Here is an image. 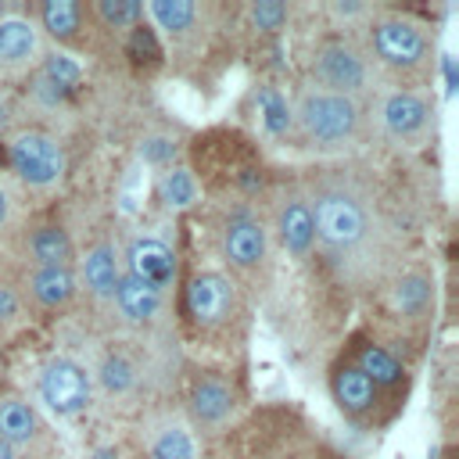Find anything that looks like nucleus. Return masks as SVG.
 <instances>
[{"label": "nucleus", "instance_id": "1", "mask_svg": "<svg viewBox=\"0 0 459 459\" xmlns=\"http://www.w3.org/2000/svg\"><path fill=\"white\" fill-rule=\"evenodd\" d=\"M308 208H312V226H316L319 244L337 262L369 251V244L377 237V212L362 190L330 183V186H319L316 204H308Z\"/></svg>", "mask_w": 459, "mask_h": 459}, {"label": "nucleus", "instance_id": "2", "mask_svg": "<svg viewBox=\"0 0 459 459\" xmlns=\"http://www.w3.org/2000/svg\"><path fill=\"white\" fill-rule=\"evenodd\" d=\"M301 133L316 147H341L355 140L359 133V104L355 97L330 93V90H308L294 111Z\"/></svg>", "mask_w": 459, "mask_h": 459}, {"label": "nucleus", "instance_id": "3", "mask_svg": "<svg viewBox=\"0 0 459 459\" xmlns=\"http://www.w3.org/2000/svg\"><path fill=\"white\" fill-rule=\"evenodd\" d=\"M7 161L29 186H50L65 172V151L47 133H18L7 147Z\"/></svg>", "mask_w": 459, "mask_h": 459}, {"label": "nucleus", "instance_id": "4", "mask_svg": "<svg viewBox=\"0 0 459 459\" xmlns=\"http://www.w3.org/2000/svg\"><path fill=\"white\" fill-rule=\"evenodd\" d=\"M312 72L319 75V82L330 90V93H344V97H355L366 90V61L362 54L344 43V39H330L316 50L312 57Z\"/></svg>", "mask_w": 459, "mask_h": 459}, {"label": "nucleus", "instance_id": "5", "mask_svg": "<svg viewBox=\"0 0 459 459\" xmlns=\"http://www.w3.org/2000/svg\"><path fill=\"white\" fill-rule=\"evenodd\" d=\"M39 394L57 416H75L90 402V380L79 362L72 359H50L39 373Z\"/></svg>", "mask_w": 459, "mask_h": 459}, {"label": "nucleus", "instance_id": "6", "mask_svg": "<svg viewBox=\"0 0 459 459\" xmlns=\"http://www.w3.org/2000/svg\"><path fill=\"white\" fill-rule=\"evenodd\" d=\"M373 50L391 68H412L427 57V36L405 18H380L373 25Z\"/></svg>", "mask_w": 459, "mask_h": 459}, {"label": "nucleus", "instance_id": "7", "mask_svg": "<svg viewBox=\"0 0 459 459\" xmlns=\"http://www.w3.org/2000/svg\"><path fill=\"white\" fill-rule=\"evenodd\" d=\"M186 308L197 326H219L233 308V283L219 273H201L186 287Z\"/></svg>", "mask_w": 459, "mask_h": 459}, {"label": "nucleus", "instance_id": "8", "mask_svg": "<svg viewBox=\"0 0 459 459\" xmlns=\"http://www.w3.org/2000/svg\"><path fill=\"white\" fill-rule=\"evenodd\" d=\"M126 265H129V276L143 280L158 294L176 280V255L154 237H136L126 251Z\"/></svg>", "mask_w": 459, "mask_h": 459}, {"label": "nucleus", "instance_id": "9", "mask_svg": "<svg viewBox=\"0 0 459 459\" xmlns=\"http://www.w3.org/2000/svg\"><path fill=\"white\" fill-rule=\"evenodd\" d=\"M427 122H430V108L412 90H394L380 100V126L398 140L420 136L427 129Z\"/></svg>", "mask_w": 459, "mask_h": 459}, {"label": "nucleus", "instance_id": "10", "mask_svg": "<svg viewBox=\"0 0 459 459\" xmlns=\"http://www.w3.org/2000/svg\"><path fill=\"white\" fill-rule=\"evenodd\" d=\"M222 247H226V258L233 265H240V269L255 265L265 255V230H262V222L244 215V212L233 215L226 222V233H222Z\"/></svg>", "mask_w": 459, "mask_h": 459}, {"label": "nucleus", "instance_id": "11", "mask_svg": "<svg viewBox=\"0 0 459 459\" xmlns=\"http://www.w3.org/2000/svg\"><path fill=\"white\" fill-rule=\"evenodd\" d=\"M276 230H280V240H283L287 251L305 255V251L312 247V240H316V226H312V208H308V201L287 197V201L280 204V212H276Z\"/></svg>", "mask_w": 459, "mask_h": 459}, {"label": "nucleus", "instance_id": "12", "mask_svg": "<svg viewBox=\"0 0 459 459\" xmlns=\"http://www.w3.org/2000/svg\"><path fill=\"white\" fill-rule=\"evenodd\" d=\"M111 298L118 301L122 316H126V319H133V323H147V319H154V316H158V308H161V294H158L154 287H147L143 280L129 276V273H122V276H118V283H115V294H111Z\"/></svg>", "mask_w": 459, "mask_h": 459}, {"label": "nucleus", "instance_id": "13", "mask_svg": "<svg viewBox=\"0 0 459 459\" xmlns=\"http://www.w3.org/2000/svg\"><path fill=\"white\" fill-rule=\"evenodd\" d=\"M190 409H194V416H197L201 423H208V427L222 423V420L233 412V391H230V384L219 380V377L197 380L194 391H190Z\"/></svg>", "mask_w": 459, "mask_h": 459}, {"label": "nucleus", "instance_id": "14", "mask_svg": "<svg viewBox=\"0 0 459 459\" xmlns=\"http://www.w3.org/2000/svg\"><path fill=\"white\" fill-rule=\"evenodd\" d=\"M29 290L39 305L47 308H57L65 301H72L75 294V276L68 265H39L32 276H29Z\"/></svg>", "mask_w": 459, "mask_h": 459}, {"label": "nucleus", "instance_id": "15", "mask_svg": "<svg viewBox=\"0 0 459 459\" xmlns=\"http://www.w3.org/2000/svg\"><path fill=\"white\" fill-rule=\"evenodd\" d=\"M79 65L72 61V57H65V54H50L47 61H43V68H39V75H36V93L43 97V100H61L65 93H72L75 86H79Z\"/></svg>", "mask_w": 459, "mask_h": 459}, {"label": "nucleus", "instance_id": "16", "mask_svg": "<svg viewBox=\"0 0 459 459\" xmlns=\"http://www.w3.org/2000/svg\"><path fill=\"white\" fill-rule=\"evenodd\" d=\"M333 398L344 412H366L377 402V387L359 366H341L333 373Z\"/></svg>", "mask_w": 459, "mask_h": 459}, {"label": "nucleus", "instance_id": "17", "mask_svg": "<svg viewBox=\"0 0 459 459\" xmlns=\"http://www.w3.org/2000/svg\"><path fill=\"white\" fill-rule=\"evenodd\" d=\"M36 434H39L36 412L18 398H4L0 402V441L14 448V445H29Z\"/></svg>", "mask_w": 459, "mask_h": 459}, {"label": "nucleus", "instance_id": "18", "mask_svg": "<svg viewBox=\"0 0 459 459\" xmlns=\"http://www.w3.org/2000/svg\"><path fill=\"white\" fill-rule=\"evenodd\" d=\"M39 50V36L25 18H0V61L18 65Z\"/></svg>", "mask_w": 459, "mask_h": 459}, {"label": "nucleus", "instance_id": "19", "mask_svg": "<svg viewBox=\"0 0 459 459\" xmlns=\"http://www.w3.org/2000/svg\"><path fill=\"white\" fill-rule=\"evenodd\" d=\"M118 262H115V251L108 247V244H100V247H93L90 255H86V262H82V280H86V287H90V294H97V298H108V294H115V283H118Z\"/></svg>", "mask_w": 459, "mask_h": 459}, {"label": "nucleus", "instance_id": "20", "mask_svg": "<svg viewBox=\"0 0 459 459\" xmlns=\"http://www.w3.org/2000/svg\"><path fill=\"white\" fill-rule=\"evenodd\" d=\"M147 445H151V459H194V437L176 420H161L151 430Z\"/></svg>", "mask_w": 459, "mask_h": 459}, {"label": "nucleus", "instance_id": "21", "mask_svg": "<svg viewBox=\"0 0 459 459\" xmlns=\"http://www.w3.org/2000/svg\"><path fill=\"white\" fill-rule=\"evenodd\" d=\"M255 108H258V118H262L265 133H273V136H283L290 129V122H294V111H290L287 97L276 86H258Z\"/></svg>", "mask_w": 459, "mask_h": 459}, {"label": "nucleus", "instance_id": "22", "mask_svg": "<svg viewBox=\"0 0 459 459\" xmlns=\"http://www.w3.org/2000/svg\"><path fill=\"white\" fill-rule=\"evenodd\" d=\"M158 197H161V204L172 208V212L190 208V204L197 201V179H194V172H190V169H169V172H161V179H158Z\"/></svg>", "mask_w": 459, "mask_h": 459}, {"label": "nucleus", "instance_id": "23", "mask_svg": "<svg viewBox=\"0 0 459 459\" xmlns=\"http://www.w3.org/2000/svg\"><path fill=\"white\" fill-rule=\"evenodd\" d=\"M29 247H32V258L39 265H68V258H72V240L61 226H39L32 233Z\"/></svg>", "mask_w": 459, "mask_h": 459}, {"label": "nucleus", "instance_id": "24", "mask_svg": "<svg viewBox=\"0 0 459 459\" xmlns=\"http://www.w3.org/2000/svg\"><path fill=\"white\" fill-rule=\"evenodd\" d=\"M79 18H82V7L75 0H43L39 4V22L57 39H72L79 29Z\"/></svg>", "mask_w": 459, "mask_h": 459}, {"label": "nucleus", "instance_id": "25", "mask_svg": "<svg viewBox=\"0 0 459 459\" xmlns=\"http://www.w3.org/2000/svg\"><path fill=\"white\" fill-rule=\"evenodd\" d=\"M391 301H394V308L402 316H420L427 308V301H430V280L420 276V273L402 276L398 287H394V294H391Z\"/></svg>", "mask_w": 459, "mask_h": 459}, {"label": "nucleus", "instance_id": "26", "mask_svg": "<svg viewBox=\"0 0 459 459\" xmlns=\"http://www.w3.org/2000/svg\"><path fill=\"white\" fill-rule=\"evenodd\" d=\"M359 369L369 377V384L377 387V384H394L398 377H402V366H398V359L394 355H387L384 348H377V344H366L362 351H359Z\"/></svg>", "mask_w": 459, "mask_h": 459}, {"label": "nucleus", "instance_id": "27", "mask_svg": "<svg viewBox=\"0 0 459 459\" xmlns=\"http://www.w3.org/2000/svg\"><path fill=\"white\" fill-rule=\"evenodd\" d=\"M147 11H151V18H154L161 29H169V32H183V29H190L194 18H197V7H194L190 0H151Z\"/></svg>", "mask_w": 459, "mask_h": 459}, {"label": "nucleus", "instance_id": "28", "mask_svg": "<svg viewBox=\"0 0 459 459\" xmlns=\"http://www.w3.org/2000/svg\"><path fill=\"white\" fill-rule=\"evenodd\" d=\"M133 380H136V369L126 355H108L100 362V384L108 394H126L133 387Z\"/></svg>", "mask_w": 459, "mask_h": 459}, {"label": "nucleus", "instance_id": "29", "mask_svg": "<svg viewBox=\"0 0 459 459\" xmlns=\"http://www.w3.org/2000/svg\"><path fill=\"white\" fill-rule=\"evenodd\" d=\"M140 4L136 0H100L97 4V14H100V22L104 25H111V29H126V25H136V18H140Z\"/></svg>", "mask_w": 459, "mask_h": 459}, {"label": "nucleus", "instance_id": "30", "mask_svg": "<svg viewBox=\"0 0 459 459\" xmlns=\"http://www.w3.org/2000/svg\"><path fill=\"white\" fill-rule=\"evenodd\" d=\"M126 50H129V57L133 61H147V65H154L158 57H161V47H158V39H154V32L147 29V25H136L133 32H129V43H126Z\"/></svg>", "mask_w": 459, "mask_h": 459}, {"label": "nucleus", "instance_id": "31", "mask_svg": "<svg viewBox=\"0 0 459 459\" xmlns=\"http://www.w3.org/2000/svg\"><path fill=\"white\" fill-rule=\"evenodd\" d=\"M251 22H255L258 29H265V32H273V29H280V25L287 22V7H283L280 0H258V4L251 7Z\"/></svg>", "mask_w": 459, "mask_h": 459}, {"label": "nucleus", "instance_id": "32", "mask_svg": "<svg viewBox=\"0 0 459 459\" xmlns=\"http://www.w3.org/2000/svg\"><path fill=\"white\" fill-rule=\"evenodd\" d=\"M176 151H179V147H176L169 136H151V140L140 143V158L151 161V165H169V161L176 158Z\"/></svg>", "mask_w": 459, "mask_h": 459}, {"label": "nucleus", "instance_id": "33", "mask_svg": "<svg viewBox=\"0 0 459 459\" xmlns=\"http://www.w3.org/2000/svg\"><path fill=\"white\" fill-rule=\"evenodd\" d=\"M11 316H18V298L11 287H0V319H11Z\"/></svg>", "mask_w": 459, "mask_h": 459}, {"label": "nucleus", "instance_id": "34", "mask_svg": "<svg viewBox=\"0 0 459 459\" xmlns=\"http://www.w3.org/2000/svg\"><path fill=\"white\" fill-rule=\"evenodd\" d=\"M7 212H11V201H7V190L0 186V222L7 219Z\"/></svg>", "mask_w": 459, "mask_h": 459}, {"label": "nucleus", "instance_id": "35", "mask_svg": "<svg viewBox=\"0 0 459 459\" xmlns=\"http://www.w3.org/2000/svg\"><path fill=\"white\" fill-rule=\"evenodd\" d=\"M0 459H14V448L7 441H0Z\"/></svg>", "mask_w": 459, "mask_h": 459}, {"label": "nucleus", "instance_id": "36", "mask_svg": "<svg viewBox=\"0 0 459 459\" xmlns=\"http://www.w3.org/2000/svg\"><path fill=\"white\" fill-rule=\"evenodd\" d=\"M93 459H115V452L111 448H100V452H93Z\"/></svg>", "mask_w": 459, "mask_h": 459}, {"label": "nucleus", "instance_id": "37", "mask_svg": "<svg viewBox=\"0 0 459 459\" xmlns=\"http://www.w3.org/2000/svg\"><path fill=\"white\" fill-rule=\"evenodd\" d=\"M4 122H7V111H4V104H0V129H4Z\"/></svg>", "mask_w": 459, "mask_h": 459}]
</instances>
